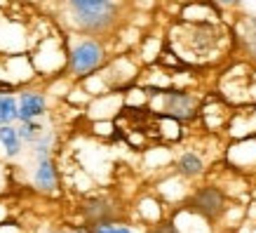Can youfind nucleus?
I'll use <instances>...</instances> for the list:
<instances>
[{
    "instance_id": "1",
    "label": "nucleus",
    "mask_w": 256,
    "mask_h": 233,
    "mask_svg": "<svg viewBox=\"0 0 256 233\" xmlns=\"http://www.w3.org/2000/svg\"><path fill=\"white\" fill-rule=\"evenodd\" d=\"M76 15H78V22L82 26H90V29H101L110 22L113 17V5L108 0H68Z\"/></svg>"
},
{
    "instance_id": "2",
    "label": "nucleus",
    "mask_w": 256,
    "mask_h": 233,
    "mask_svg": "<svg viewBox=\"0 0 256 233\" xmlns=\"http://www.w3.org/2000/svg\"><path fill=\"white\" fill-rule=\"evenodd\" d=\"M101 59H104V50L96 43H90V40L80 43L70 55V71L76 76H85V73H90L92 69L99 66Z\"/></svg>"
},
{
    "instance_id": "3",
    "label": "nucleus",
    "mask_w": 256,
    "mask_h": 233,
    "mask_svg": "<svg viewBox=\"0 0 256 233\" xmlns=\"http://www.w3.org/2000/svg\"><path fill=\"white\" fill-rule=\"evenodd\" d=\"M193 207L198 212H202L204 217H216L224 210V195L216 188H202L193 198Z\"/></svg>"
},
{
    "instance_id": "4",
    "label": "nucleus",
    "mask_w": 256,
    "mask_h": 233,
    "mask_svg": "<svg viewBox=\"0 0 256 233\" xmlns=\"http://www.w3.org/2000/svg\"><path fill=\"white\" fill-rule=\"evenodd\" d=\"M164 109L170 111V116H174V118H190V116H195L198 104H195V99L186 92H167V97H164Z\"/></svg>"
},
{
    "instance_id": "5",
    "label": "nucleus",
    "mask_w": 256,
    "mask_h": 233,
    "mask_svg": "<svg viewBox=\"0 0 256 233\" xmlns=\"http://www.w3.org/2000/svg\"><path fill=\"white\" fill-rule=\"evenodd\" d=\"M42 111H45V99L40 94H36V92L22 94V99H19V118H22L24 123L42 116Z\"/></svg>"
},
{
    "instance_id": "6",
    "label": "nucleus",
    "mask_w": 256,
    "mask_h": 233,
    "mask_svg": "<svg viewBox=\"0 0 256 233\" xmlns=\"http://www.w3.org/2000/svg\"><path fill=\"white\" fill-rule=\"evenodd\" d=\"M0 144L5 146L8 155H16L19 148H22V141H19V132L10 125H0Z\"/></svg>"
},
{
    "instance_id": "7",
    "label": "nucleus",
    "mask_w": 256,
    "mask_h": 233,
    "mask_svg": "<svg viewBox=\"0 0 256 233\" xmlns=\"http://www.w3.org/2000/svg\"><path fill=\"white\" fill-rule=\"evenodd\" d=\"M36 184H38L40 188H52L54 186V167H52V163H50L47 158L40 160L38 170H36Z\"/></svg>"
},
{
    "instance_id": "8",
    "label": "nucleus",
    "mask_w": 256,
    "mask_h": 233,
    "mask_svg": "<svg viewBox=\"0 0 256 233\" xmlns=\"http://www.w3.org/2000/svg\"><path fill=\"white\" fill-rule=\"evenodd\" d=\"M14 118H19V104H16L10 94L0 97V125L12 123Z\"/></svg>"
},
{
    "instance_id": "9",
    "label": "nucleus",
    "mask_w": 256,
    "mask_h": 233,
    "mask_svg": "<svg viewBox=\"0 0 256 233\" xmlns=\"http://www.w3.org/2000/svg\"><path fill=\"white\" fill-rule=\"evenodd\" d=\"M178 170L184 172V174H188V177H195V174H200L202 172V160L195 153L181 155V160H178Z\"/></svg>"
},
{
    "instance_id": "10",
    "label": "nucleus",
    "mask_w": 256,
    "mask_h": 233,
    "mask_svg": "<svg viewBox=\"0 0 256 233\" xmlns=\"http://www.w3.org/2000/svg\"><path fill=\"white\" fill-rule=\"evenodd\" d=\"M40 134V127L38 125H33L31 120H26L24 123V127H22V139H36Z\"/></svg>"
},
{
    "instance_id": "11",
    "label": "nucleus",
    "mask_w": 256,
    "mask_h": 233,
    "mask_svg": "<svg viewBox=\"0 0 256 233\" xmlns=\"http://www.w3.org/2000/svg\"><path fill=\"white\" fill-rule=\"evenodd\" d=\"M249 47H252V52L256 55V19L252 22V33H249Z\"/></svg>"
},
{
    "instance_id": "12",
    "label": "nucleus",
    "mask_w": 256,
    "mask_h": 233,
    "mask_svg": "<svg viewBox=\"0 0 256 233\" xmlns=\"http://www.w3.org/2000/svg\"><path fill=\"white\" fill-rule=\"evenodd\" d=\"M153 233H174V228H172L170 224H164V226H160V228H156Z\"/></svg>"
},
{
    "instance_id": "13",
    "label": "nucleus",
    "mask_w": 256,
    "mask_h": 233,
    "mask_svg": "<svg viewBox=\"0 0 256 233\" xmlns=\"http://www.w3.org/2000/svg\"><path fill=\"white\" fill-rule=\"evenodd\" d=\"M110 233H130V228H113Z\"/></svg>"
},
{
    "instance_id": "14",
    "label": "nucleus",
    "mask_w": 256,
    "mask_h": 233,
    "mask_svg": "<svg viewBox=\"0 0 256 233\" xmlns=\"http://www.w3.org/2000/svg\"><path fill=\"white\" fill-rule=\"evenodd\" d=\"M224 3H240V0H224Z\"/></svg>"
}]
</instances>
